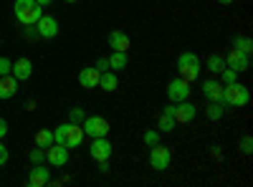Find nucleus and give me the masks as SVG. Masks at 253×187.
Here are the masks:
<instances>
[{
	"instance_id": "1",
	"label": "nucleus",
	"mask_w": 253,
	"mask_h": 187,
	"mask_svg": "<svg viewBox=\"0 0 253 187\" xmlns=\"http://www.w3.org/2000/svg\"><path fill=\"white\" fill-rule=\"evenodd\" d=\"M53 139H56V144H63V147L74 150L84 142V129H81V124H71V121L58 124L53 132Z\"/></svg>"
},
{
	"instance_id": "2",
	"label": "nucleus",
	"mask_w": 253,
	"mask_h": 187,
	"mask_svg": "<svg viewBox=\"0 0 253 187\" xmlns=\"http://www.w3.org/2000/svg\"><path fill=\"white\" fill-rule=\"evenodd\" d=\"M13 10H15V18H18L20 26H36L38 18L43 15V8H41L36 0H15Z\"/></svg>"
},
{
	"instance_id": "3",
	"label": "nucleus",
	"mask_w": 253,
	"mask_h": 187,
	"mask_svg": "<svg viewBox=\"0 0 253 187\" xmlns=\"http://www.w3.org/2000/svg\"><path fill=\"white\" fill-rule=\"evenodd\" d=\"M251 94H248V86L238 84V81H233V84H225L223 86V104L230 109H243L248 104Z\"/></svg>"
},
{
	"instance_id": "4",
	"label": "nucleus",
	"mask_w": 253,
	"mask_h": 187,
	"mask_svg": "<svg viewBox=\"0 0 253 187\" xmlns=\"http://www.w3.org/2000/svg\"><path fill=\"white\" fill-rule=\"evenodd\" d=\"M200 71H203L200 58H198L195 53H190V51H182L180 58H177V74H180V78H185V81H195Z\"/></svg>"
},
{
	"instance_id": "5",
	"label": "nucleus",
	"mask_w": 253,
	"mask_h": 187,
	"mask_svg": "<svg viewBox=\"0 0 253 187\" xmlns=\"http://www.w3.org/2000/svg\"><path fill=\"white\" fill-rule=\"evenodd\" d=\"M81 129H84V137H107L109 134V121L104 119V116H99V114H94V116H86L84 119V124H81Z\"/></svg>"
},
{
	"instance_id": "6",
	"label": "nucleus",
	"mask_w": 253,
	"mask_h": 187,
	"mask_svg": "<svg viewBox=\"0 0 253 187\" xmlns=\"http://www.w3.org/2000/svg\"><path fill=\"white\" fill-rule=\"evenodd\" d=\"M170 159H172V154H170V150L165 147V144H155V147H150V167L152 170H157V172H165L167 167H170Z\"/></svg>"
},
{
	"instance_id": "7",
	"label": "nucleus",
	"mask_w": 253,
	"mask_h": 187,
	"mask_svg": "<svg viewBox=\"0 0 253 187\" xmlns=\"http://www.w3.org/2000/svg\"><path fill=\"white\" fill-rule=\"evenodd\" d=\"M190 96V81H185V78H172L170 84H167V99H170L172 104H177V101H185Z\"/></svg>"
},
{
	"instance_id": "8",
	"label": "nucleus",
	"mask_w": 253,
	"mask_h": 187,
	"mask_svg": "<svg viewBox=\"0 0 253 187\" xmlns=\"http://www.w3.org/2000/svg\"><path fill=\"white\" fill-rule=\"evenodd\" d=\"M195 114H198V107H193L187 99L172 104V119H175L177 124H190V121L195 119Z\"/></svg>"
},
{
	"instance_id": "9",
	"label": "nucleus",
	"mask_w": 253,
	"mask_h": 187,
	"mask_svg": "<svg viewBox=\"0 0 253 187\" xmlns=\"http://www.w3.org/2000/svg\"><path fill=\"white\" fill-rule=\"evenodd\" d=\"M225 66H228V69H233L236 74H243V71L251 69V56L243 53V51H238V48H233V51L225 56Z\"/></svg>"
},
{
	"instance_id": "10",
	"label": "nucleus",
	"mask_w": 253,
	"mask_h": 187,
	"mask_svg": "<svg viewBox=\"0 0 253 187\" xmlns=\"http://www.w3.org/2000/svg\"><path fill=\"white\" fill-rule=\"evenodd\" d=\"M112 142L107 139V137H94V142H91V147H89V154H91V159H96V162H104V159H109L112 157Z\"/></svg>"
},
{
	"instance_id": "11",
	"label": "nucleus",
	"mask_w": 253,
	"mask_h": 187,
	"mask_svg": "<svg viewBox=\"0 0 253 187\" xmlns=\"http://www.w3.org/2000/svg\"><path fill=\"white\" fill-rule=\"evenodd\" d=\"M46 162L53 164V167H63V164L69 162V147H63V144H51L46 147Z\"/></svg>"
},
{
	"instance_id": "12",
	"label": "nucleus",
	"mask_w": 253,
	"mask_h": 187,
	"mask_svg": "<svg viewBox=\"0 0 253 187\" xmlns=\"http://www.w3.org/2000/svg\"><path fill=\"white\" fill-rule=\"evenodd\" d=\"M36 33L41 38H56L58 36V20L53 15H41L36 23Z\"/></svg>"
},
{
	"instance_id": "13",
	"label": "nucleus",
	"mask_w": 253,
	"mask_h": 187,
	"mask_svg": "<svg viewBox=\"0 0 253 187\" xmlns=\"http://www.w3.org/2000/svg\"><path fill=\"white\" fill-rule=\"evenodd\" d=\"M51 182V170H46L43 164H33V170L28 175V185L31 187H46Z\"/></svg>"
},
{
	"instance_id": "14",
	"label": "nucleus",
	"mask_w": 253,
	"mask_h": 187,
	"mask_svg": "<svg viewBox=\"0 0 253 187\" xmlns=\"http://www.w3.org/2000/svg\"><path fill=\"white\" fill-rule=\"evenodd\" d=\"M129 46H132V40H129V36H126L124 31H112L109 33V48L112 51H129Z\"/></svg>"
},
{
	"instance_id": "15",
	"label": "nucleus",
	"mask_w": 253,
	"mask_h": 187,
	"mask_svg": "<svg viewBox=\"0 0 253 187\" xmlns=\"http://www.w3.org/2000/svg\"><path fill=\"white\" fill-rule=\"evenodd\" d=\"M15 91H18V78L13 76V74H8V76H0V99H13L15 96Z\"/></svg>"
},
{
	"instance_id": "16",
	"label": "nucleus",
	"mask_w": 253,
	"mask_h": 187,
	"mask_svg": "<svg viewBox=\"0 0 253 187\" xmlns=\"http://www.w3.org/2000/svg\"><path fill=\"white\" fill-rule=\"evenodd\" d=\"M10 74H13L18 81H28L31 74H33V64H31L28 58H18L15 64H13V69H10Z\"/></svg>"
},
{
	"instance_id": "17",
	"label": "nucleus",
	"mask_w": 253,
	"mask_h": 187,
	"mask_svg": "<svg viewBox=\"0 0 253 187\" xmlns=\"http://www.w3.org/2000/svg\"><path fill=\"white\" fill-rule=\"evenodd\" d=\"M99 78H101V74L96 69H81L79 71V84L84 89H96L99 86Z\"/></svg>"
},
{
	"instance_id": "18",
	"label": "nucleus",
	"mask_w": 253,
	"mask_h": 187,
	"mask_svg": "<svg viewBox=\"0 0 253 187\" xmlns=\"http://www.w3.org/2000/svg\"><path fill=\"white\" fill-rule=\"evenodd\" d=\"M203 94L208 101H223V84L220 81H203Z\"/></svg>"
},
{
	"instance_id": "19",
	"label": "nucleus",
	"mask_w": 253,
	"mask_h": 187,
	"mask_svg": "<svg viewBox=\"0 0 253 187\" xmlns=\"http://www.w3.org/2000/svg\"><path fill=\"white\" fill-rule=\"evenodd\" d=\"M119 81H117V74L109 69V71H101V78H99V89L104 91H117Z\"/></svg>"
},
{
	"instance_id": "20",
	"label": "nucleus",
	"mask_w": 253,
	"mask_h": 187,
	"mask_svg": "<svg viewBox=\"0 0 253 187\" xmlns=\"http://www.w3.org/2000/svg\"><path fill=\"white\" fill-rule=\"evenodd\" d=\"M126 64H129V58H126V53H124V51H114V53L109 56V69H114V71L126 69Z\"/></svg>"
},
{
	"instance_id": "21",
	"label": "nucleus",
	"mask_w": 253,
	"mask_h": 187,
	"mask_svg": "<svg viewBox=\"0 0 253 187\" xmlns=\"http://www.w3.org/2000/svg\"><path fill=\"white\" fill-rule=\"evenodd\" d=\"M205 114H208V119H213V121L223 119V114H225V104H223V101H210V104H208V109H205Z\"/></svg>"
},
{
	"instance_id": "22",
	"label": "nucleus",
	"mask_w": 253,
	"mask_h": 187,
	"mask_svg": "<svg viewBox=\"0 0 253 187\" xmlns=\"http://www.w3.org/2000/svg\"><path fill=\"white\" fill-rule=\"evenodd\" d=\"M56 139H53V132L51 129H41L38 134H36V147H41V150H46V147H51Z\"/></svg>"
},
{
	"instance_id": "23",
	"label": "nucleus",
	"mask_w": 253,
	"mask_h": 187,
	"mask_svg": "<svg viewBox=\"0 0 253 187\" xmlns=\"http://www.w3.org/2000/svg\"><path fill=\"white\" fill-rule=\"evenodd\" d=\"M233 48H238V51H243V53L251 56V51H253V40H251L248 36H236V38H233Z\"/></svg>"
},
{
	"instance_id": "24",
	"label": "nucleus",
	"mask_w": 253,
	"mask_h": 187,
	"mask_svg": "<svg viewBox=\"0 0 253 187\" xmlns=\"http://www.w3.org/2000/svg\"><path fill=\"white\" fill-rule=\"evenodd\" d=\"M225 69V58L223 56H218V53H213L208 58V71H213V74H220Z\"/></svg>"
},
{
	"instance_id": "25",
	"label": "nucleus",
	"mask_w": 253,
	"mask_h": 187,
	"mask_svg": "<svg viewBox=\"0 0 253 187\" xmlns=\"http://www.w3.org/2000/svg\"><path fill=\"white\" fill-rule=\"evenodd\" d=\"M175 127H177V121H175L170 114H162V116L157 119V129H160V132H172Z\"/></svg>"
},
{
	"instance_id": "26",
	"label": "nucleus",
	"mask_w": 253,
	"mask_h": 187,
	"mask_svg": "<svg viewBox=\"0 0 253 187\" xmlns=\"http://www.w3.org/2000/svg\"><path fill=\"white\" fill-rule=\"evenodd\" d=\"M142 142L147 144V147H155V144L160 142V129H147L142 134Z\"/></svg>"
},
{
	"instance_id": "27",
	"label": "nucleus",
	"mask_w": 253,
	"mask_h": 187,
	"mask_svg": "<svg viewBox=\"0 0 253 187\" xmlns=\"http://www.w3.org/2000/svg\"><path fill=\"white\" fill-rule=\"evenodd\" d=\"M218 76H220V84H223V86H225V84H233V81H238V74H236L233 69H228V66H225Z\"/></svg>"
},
{
	"instance_id": "28",
	"label": "nucleus",
	"mask_w": 253,
	"mask_h": 187,
	"mask_svg": "<svg viewBox=\"0 0 253 187\" xmlns=\"http://www.w3.org/2000/svg\"><path fill=\"white\" fill-rule=\"evenodd\" d=\"M84 119H86V112H84L81 107H74V109L69 112V121H71V124H84Z\"/></svg>"
},
{
	"instance_id": "29",
	"label": "nucleus",
	"mask_w": 253,
	"mask_h": 187,
	"mask_svg": "<svg viewBox=\"0 0 253 187\" xmlns=\"http://www.w3.org/2000/svg\"><path fill=\"white\" fill-rule=\"evenodd\" d=\"M31 162H33V164H43V162H46V152L41 150V147L31 150Z\"/></svg>"
},
{
	"instance_id": "30",
	"label": "nucleus",
	"mask_w": 253,
	"mask_h": 187,
	"mask_svg": "<svg viewBox=\"0 0 253 187\" xmlns=\"http://www.w3.org/2000/svg\"><path fill=\"white\" fill-rule=\"evenodd\" d=\"M10 69H13V61L3 56V58H0V76H8V74H10Z\"/></svg>"
},
{
	"instance_id": "31",
	"label": "nucleus",
	"mask_w": 253,
	"mask_h": 187,
	"mask_svg": "<svg viewBox=\"0 0 253 187\" xmlns=\"http://www.w3.org/2000/svg\"><path fill=\"white\" fill-rule=\"evenodd\" d=\"M241 152H243V154H251V152H253V139H251L248 134L241 139Z\"/></svg>"
},
{
	"instance_id": "32",
	"label": "nucleus",
	"mask_w": 253,
	"mask_h": 187,
	"mask_svg": "<svg viewBox=\"0 0 253 187\" xmlns=\"http://www.w3.org/2000/svg\"><path fill=\"white\" fill-rule=\"evenodd\" d=\"M94 69H96L99 74H101V71H109V58H99V61H96V66H94Z\"/></svg>"
},
{
	"instance_id": "33",
	"label": "nucleus",
	"mask_w": 253,
	"mask_h": 187,
	"mask_svg": "<svg viewBox=\"0 0 253 187\" xmlns=\"http://www.w3.org/2000/svg\"><path fill=\"white\" fill-rule=\"evenodd\" d=\"M5 162H8V147H5L3 142H0V167H3Z\"/></svg>"
},
{
	"instance_id": "34",
	"label": "nucleus",
	"mask_w": 253,
	"mask_h": 187,
	"mask_svg": "<svg viewBox=\"0 0 253 187\" xmlns=\"http://www.w3.org/2000/svg\"><path fill=\"white\" fill-rule=\"evenodd\" d=\"M99 172H101V175H109V172H112V167H109V162H107V159L99 162Z\"/></svg>"
},
{
	"instance_id": "35",
	"label": "nucleus",
	"mask_w": 253,
	"mask_h": 187,
	"mask_svg": "<svg viewBox=\"0 0 253 187\" xmlns=\"http://www.w3.org/2000/svg\"><path fill=\"white\" fill-rule=\"evenodd\" d=\"M5 134H8V121H5L3 116H0V139H3Z\"/></svg>"
},
{
	"instance_id": "36",
	"label": "nucleus",
	"mask_w": 253,
	"mask_h": 187,
	"mask_svg": "<svg viewBox=\"0 0 253 187\" xmlns=\"http://www.w3.org/2000/svg\"><path fill=\"white\" fill-rule=\"evenodd\" d=\"M213 157L220 159V157H223V150H220V147H213Z\"/></svg>"
},
{
	"instance_id": "37",
	"label": "nucleus",
	"mask_w": 253,
	"mask_h": 187,
	"mask_svg": "<svg viewBox=\"0 0 253 187\" xmlns=\"http://www.w3.org/2000/svg\"><path fill=\"white\" fill-rule=\"evenodd\" d=\"M36 3H38V5H41V8H46V5H48V3H51V0H36Z\"/></svg>"
},
{
	"instance_id": "38",
	"label": "nucleus",
	"mask_w": 253,
	"mask_h": 187,
	"mask_svg": "<svg viewBox=\"0 0 253 187\" xmlns=\"http://www.w3.org/2000/svg\"><path fill=\"white\" fill-rule=\"evenodd\" d=\"M218 3H220V5H233L236 0H218Z\"/></svg>"
},
{
	"instance_id": "39",
	"label": "nucleus",
	"mask_w": 253,
	"mask_h": 187,
	"mask_svg": "<svg viewBox=\"0 0 253 187\" xmlns=\"http://www.w3.org/2000/svg\"><path fill=\"white\" fill-rule=\"evenodd\" d=\"M66 3H76V0H66Z\"/></svg>"
}]
</instances>
